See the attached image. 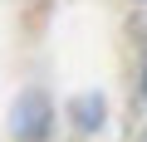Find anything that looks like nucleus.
Masks as SVG:
<instances>
[{"label": "nucleus", "instance_id": "7ed1b4c3", "mask_svg": "<svg viewBox=\"0 0 147 142\" xmlns=\"http://www.w3.org/2000/svg\"><path fill=\"white\" fill-rule=\"evenodd\" d=\"M142 88H147V83H142Z\"/></svg>", "mask_w": 147, "mask_h": 142}, {"label": "nucleus", "instance_id": "f257e3e1", "mask_svg": "<svg viewBox=\"0 0 147 142\" xmlns=\"http://www.w3.org/2000/svg\"><path fill=\"white\" fill-rule=\"evenodd\" d=\"M44 132H49V103L39 93H25L20 108H15V137L20 142H39Z\"/></svg>", "mask_w": 147, "mask_h": 142}, {"label": "nucleus", "instance_id": "f03ea898", "mask_svg": "<svg viewBox=\"0 0 147 142\" xmlns=\"http://www.w3.org/2000/svg\"><path fill=\"white\" fill-rule=\"evenodd\" d=\"M74 118H79V127L84 132H93V127H103V98H79V103H74Z\"/></svg>", "mask_w": 147, "mask_h": 142}]
</instances>
